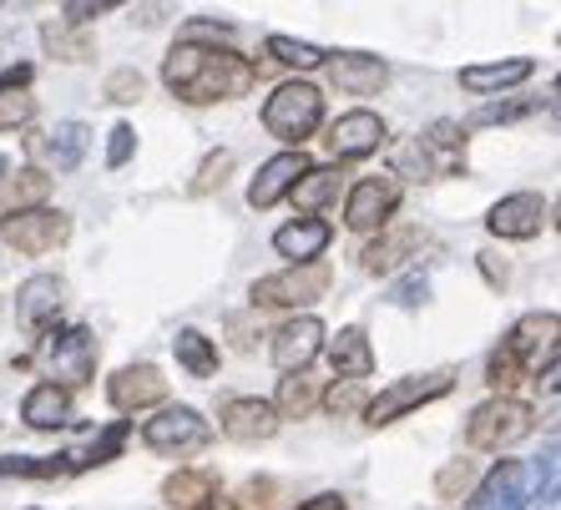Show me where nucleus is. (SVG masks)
<instances>
[{"label":"nucleus","instance_id":"4","mask_svg":"<svg viewBox=\"0 0 561 510\" xmlns=\"http://www.w3.org/2000/svg\"><path fill=\"white\" fill-rule=\"evenodd\" d=\"M324 293H329V268L319 258L294 263L284 274L253 283V303H259V309H309V303H319Z\"/></svg>","mask_w":561,"mask_h":510},{"label":"nucleus","instance_id":"32","mask_svg":"<svg viewBox=\"0 0 561 510\" xmlns=\"http://www.w3.org/2000/svg\"><path fill=\"white\" fill-rule=\"evenodd\" d=\"M71 471H77V455H56V460L11 455V460H0V475H26V480H56V475H71Z\"/></svg>","mask_w":561,"mask_h":510},{"label":"nucleus","instance_id":"20","mask_svg":"<svg viewBox=\"0 0 561 510\" xmlns=\"http://www.w3.org/2000/svg\"><path fill=\"white\" fill-rule=\"evenodd\" d=\"M56 309H61V283L46 278V274L26 278L21 293H15V318H21L26 328H46L56 318Z\"/></svg>","mask_w":561,"mask_h":510},{"label":"nucleus","instance_id":"26","mask_svg":"<svg viewBox=\"0 0 561 510\" xmlns=\"http://www.w3.org/2000/svg\"><path fill=\"white\" fill-rule=\"evenodd\" d=\"M172 353H178V364H183L193 380H208V374H218V344H213L208 334H197V328H178Z\"/></svg>","mask_w":561,"mask_h":510},{"label":"nucleus","instance_id":"21","mask_svg":"<svg viewBox=\"0 0 561 510\" xmlns=\"http://www.w3.org/2000/svg\"><path fill=\"white\" fill-rule=\"evenodd\" d=\"M21 419L31 430H66L71 425V394L61 384H36L26 394V405H21Z\"/></svg>","mask_w":561,"mask_h":510},{"label":"nucleus","instance_id":"47","mask_svg":"<svg viewBox=\"0 0 561 510\" xmlns=\"http://www.w3.org/2000/svg\"><path fill=\"white\" fill-rule=\"evenodd\" d=\"M299 510H350V506H344V496H313V500H304Z\"/></svg>","mask_w":561,"mask_h":510},{"label":"nucleus","instance_id":"40","mask_svg":"<svg viewBox=\"0 0 561 510\" xmlns=\"http://www.w3.org/2000/svg\"><path fill=\"white\" fill-rule=\"evenodd\" d=\"M526 112H531V102H496V106H481V112L470 117V127H496V121H522Z\"/></svg>","mask_w":561,"mask_h":510},{"label":"nucleus","instance_id":"39","mask_svg":"<svg viewBox=\"0 0 561 510\" xmlns=\"http://www.w3.org/2000/svg\"><path fill=\"white\" fill-rule=\"evenodd\" d=\"M233 167V152H213L203 167H197V177H193V193L203 197V193H213V187H222V172Z\"/></svg>","mask_w":561,"mask_h":510},{"label":"nucleus","instance_id":"13","mask_svg":"<svg viewBox=\"0 0 561 510\" xmlns=\"http://www.w3.org/2000/svg\"><path fill=\"white\" fill-rule=\"evenodd\" d=\"M106 399H112V409L131 415V409H147V405H157V399H168V380H162L157 364H127L112 374Z\"/></svg>","mask_w":561,"mask_h":510},{"label":"nucleus","instance_id":"7","mask_svg":"<svg viewBox=\"0 0 561 510\" xmlns=\"http://www.w3.org/2000/svg\"><path fill=\"white\" fill-rule=\"evenodd\" d=\"M46 369H51V384L61 390H81V384H92L96 374V339L92 328H61L46 339Z\"/></svg>","mask_w":561,"mask_h":510},{"label":"nucleus","instance_id":"11","mask_svg":"<svg viewBox=\"0 0 561 510\" xmlns=\"http://www.w3.org/2000/svg\"><path fill=\"white\" fill-rule=\"evenodd\" d=\"M485 228H491L496 237H516V243H526V237H536L541 228H547V197L541 193L501 197L496 208H491V218H485Z\"/></svg>","mask_w":561,"mask_h":510},{"label":"nucleus","instance_id":"22","mask_svg":"<svg viewBox=\"0 0 561 510\" xmlns=\"http://www.w3.org/2000/svg\"><path fill=\"white\" fill-rule=\"evenodd\" d=\"M26 81H31V66H15V71L0 77V131H15L36 117V96L26 92Z\"/></svg>","mask_w":561,"mask_h":510},{"label":"nucleus","instance_id":"45","mask_svg":"<svg viewBox=\"0 0 561 510\" xmlns=\"http://www.w3.org/2000/svg\"><path fill=\"white\" fill-rule=\"evenodd\" d=\"M117 0H66V21H77V26H87L92 15H102V11H112Z\"/></svg>","mask_w":561,"mask_h":510},{"label":"nucleus","instance_id":"16","mask_svg":"<svg viewBox=\"0 0 561 510\" xmlns=\"http://www.w3.org/2000/svg\"><path fill=\"white\" fill-rule=\"evenodd\" d=\"M222 434L238 440V445H259V440H274L278 430V415L268 399H228L222 405Z\"/></svg>","mask_w":561,"mask_h":510},{"label":"nucleus","instance_id":"30","mask_svg":"<svg viewBox=\"0 0 561 510\" xmlns=\"http://www.w3.org/2000/svg\"><path fill=\"white\" fill-rule=\"evenodd\" d=\"M162 496H168L178 510H203L208 500H218L213 496V475L208 471H178L168 485H162Z\"/></svg>","mask_w":561,"mask_h":510},{"label":"nucleus","instance_id":"12","mask_svg":"<svg viewBox=\"0 0 561 510\" xmlns=\"http://www.w3.org/2000/svg\"><path fill=\"white\" fill-rule=\"evenodd\" d=\"M385 121L375 117V112H344L334 127H329V152L340 162H359V158H369V152H379L385 147Z\"/></svg>","mask_w":561,"mask_h":510},{"label":"nucleus","instance_id":"6","mask_svg":"<svg viewBox=\"0 0 561 510\" xmlns=\"http://www.w3.org/2000/svg\"><path fill=\"white\" fill-rule=\"evenodd\" d=\"M440 394H450V374H410V380H394L365 405V425H375V430L379 425H394L400 415L431 405V399H440Z\"/></svg>","mask_w":561,"mask_h":510},{"label":"nucleus","instance_id":"2","mask_svg":"<svg viewBox=\"0 0 561 510\" xmlns=\"http://www.w3.org/2000/svg\"><path fill=\"white\" fill-rule=\"evenodd\" d=\"M319 121H324V92L319 86H309V81H284L268 102H263V127H268V137H278V142L288 147H304L319 131Z\"/></svg>","mask_w":561,"mask_h":510},{"label":"nucleus","instance_id":"38","mask_svg":"<svg viewBox=\"0 0 561 510\" xmlns=\"http://www.w3.org/2000/svg\"><path fill=\"white\" fill-rule=\"evenodd\" d=\"M466 485H470V460H450V465L435 475V496H440V500H456Z\"/></svg>","mask_w":561,"mask_h":510},{"label":"nucleus","instance_id":"29","mask_svg":"<svg viewBox=\"0 0 561 510\" xmlns=\"http://www.w3.org/2000/svg\"><path fill=\"white\" fill-rule=\"evenodd\" d=\"M46 193H51V177L36 167L15 172V177H5L0 183V208L5 212H21V208H36V202H46Z\"/></svg>","mask_w":561,"mask_h":510},{"label":"nucleus","instance_id":"17","mask_svg":"<svg viewBox=\"0 0 561 510\" xmlns=\"http://www.w3.org/2000/svg\"><path fill=\"white\" fill-rule=\"evenodd\" d=\"M506 349L516 353L522 369H541V359H557V314H526L511 328Z\"/></svg>","mask_w":561,"mask_h":510},{"label":"nucleus","instance_id":"42","mask_svg":"<svg viewBox=\"0 0 561 510\" xmlns=\"http://www.w3.org/2000/svg\"><path fill=\"white\" fill-rule=\"evenodd\" d=\"M131 147H137V131H131L127 121H122V127H112V142H106V167H127Z\"/></svg>","mask_w":561,"mask_h":510},{"label":"nucleus","instance_id":"27","mask_svg":"<svg viewBox=\"0 0 561 510\" xmlns=\"http://www.w3.org/2000/svg\"><path fill=\"white\" fill-rule=\"evenodd\" d=\"M340 183H344V172L340 167H309L294 183V202H299V212H319V208H329L334 197H340Z\"/></svg>","mask_w":561,"mask_h":510},{"label":"nucleus","instance_id":"33","mask_svg":"<svg viewBox=\"0 0 561 510\" xmlns=\"http://www.w3.org/2000/svg\"><path fill=\"white\" fill-rule=\"evenodd\" d=\"M420 152H435L440 167H460V152H466V131H460V121H435V127L425 131V142H420Z\"/></svg>","mask_w":561,"mask_h":510},{"label":"nucleus","instance_id":"15","mask_svg":"<svg viewBox=\"0 0 561 510\" xmlns=\"http://www.w3.org/2000/svg\"><path fill=\"white\" fill-rule=\"evenodd\" d=\"M304 172H309V158H304V152H278L274 162L259 167V177H253V187H249V202L259 212H268L274 202H284V197L294 193V183H299Z\"/></svg>","mask_w":561,"mask_h":510},{"label":"nucleus","instance_id":"9","mask_svg":"<svg viewBox=\"0 0 561 510\" xmlns=\"http://www.w3.org/2000/svg\"><path fill=\"white\" fill-rule=\"evenodd\" d=\"M394 208H400V183L394 177H359L350 187V202H344V223L354 233H375V228L390 223Z\"/></svg>","mask_w":561,"mask_h":510},{"label":"nucleus","instance_id":"23","mask_svg":"<svg viewBox=\"0 0 561 510\" xmlns=\"http://www.w3.org/2000/svg\"><path fill=\"white\" fill-rule=\"evenodd\" d=\"M531 71H536V66L526 61V56H516V61H496V66H466V71H460V86H466V92H476V96L506 92V86H522Z\"/></svg>","mask_w":561,"mask_h":510},{"label":"nucleus","instance_id":"1","mask_svg":"<svg viewBox=\"0 0 561 510\" xmlns=\"http://www.w3.org/2000/svg\"><path fill=\"white\" fill-rule=\"evenodd\" d=\"M253 77H259V71H253L249 56L218 51V46H197V40H183V46L162 61V81H168V92L183 96V102H193V106L249 96Z\"/></svg>","mask_w":561,"mask_h":510},{"label":"nucleus","instance_id":"19","mask_svg":"<svg viewBox=\"0 0 561 510\" xmlns=\"http://www.w3.org/2000/svg\"><path fill=\"white\" fill-rule=\"evenodd\" d=\"M329 364L340 380H369L375 374V349H369V334L359 324L340 328L334 339H329Z\"/></svg>","mask_w":561,"mask_h":510},{"label":"nucleus","instance_id":"35","mask_svg":"<svg viewBox=\"0 0 561 510\" xmlns=\"http://www.w3.org/2000/svg\"><path fill=\"white\" fill-rule=\"evenodd\" d=\"M41 40H46V51L61 56V61H87V56H92V36H87V31L46 26V31H41Z\"/></svg>","mask_w":561,"mask_h":510},{"label":"nucleus","instance_id":"36","mask_svg":"<svg viewBox=\"0 0 561 510\" xmlns=\"http://www.w3.org/2000/svg\"><path fill=\"white\" fill-rule=\"evenodd\" d=\"M122 440H127V425H112V430L102 434V440H92V450H87V460H77V471L81 465H106V460H117V450H122Z\"/></svg>","mask_w":561,"mask_h":510},{"label":"nucleus","instance_id":"18","mask_svg":"<svg viewBox=\"0 0 561 510\" xmlns=\"http://www.w3.org/2000/svg\"><path fill=\"white\" fill-rule=\"evenodd\" d=\"M329 77H334V86L350 96H375L385 81H390V66L379 61V56H365V51H344L329 61Z\"/></svg>","mask_w":561,"mask_h":510},{"label":"nucleus","instance_id":"44","mask_svg":"<svg viewBox=\"0 0 561 510\" xmlns=\"http://www.w3.org/2000/svg\"><path fill=\"white\" fill-rule=\"evenodd\" d=\"M106 96H112V102H137V96H142V77H137V71H112V77H106Z\"/></svg>","mask_w":561,"mask_h":510},{"label":"nucleus","instance_id":"43","mask_svg":"<svg viewBox=\"0 0 561 510\" xmlns=\"http://www.w3.org/2000/svg\"><path fill=\"white\" fill-rule=\"evenodd\" d=\"M431 299V283L420 274H410V278H400V283L390 288V303H400V309H415V303H425Z\"/></svg>","mask_w":561,"mask_h":510},{"label":"nucleus","instance_id":"25","mask_svg":"<svg viewBox=\"0 0 561 510\" xmlns=\"http://www.w3.org/2000/svg\"><path fill=\"white\" fill-rule=\"evenodd\" d=\"M92 147V127L87 121H56L51 127V142H46V158H51L56 172H77L81 158Z\"/></svg>","mask_w":561,"mask_h":510},{"label":"nucleus","instance_id":"3","mask_svg":"<svg viewBox=\"0 0 561 510\" xmlns=\"http://www.w3.org/2000/svg\"><path fill=\"white\" fill-rule=\"evenodd\" d=\"M531 430H536L531 405L511 399V394H496V399H485V405L470 415L466 440H470V450H496V455H501V450L522 445Z\"/></svg>","mask_w":561,"mask_h":510},{"label":"nucleus","instance_id":"28","mask_svg":"<svg viewBox=\"0 0 561 510\" xmlns=\"http://www.w3.org/2000/svg\"><path fill=\"white\" fill-rule=\"evenodd\" d=\"M415 243H420V228H394V233L375 237V243L365 248V268H369V274H394Z\"/></svg>","mask_w":561,"mask_h":510},{"label":"nucleus","instance_id":"46","mask_svg":"<svg viewBox=\"0 0 561 510\" xmlns=\"http://www.w3.org/2000/svg\"><path fill=\"white\" fill-rule=\"evenodd\" d=\"M203 36H228V26H213V21H193V26H183V40H203Z\"/></svg>","mask_w":561,"mask_h":510},{"label":"nucleus","instance_id":"14","mask_svg":"<svg viewBox=\"0 0 561 510\" xmlns=\"http://www.w3.org/2000/svg\"><path fill=\"white\" fill-rule=\"evenodd\" d=\"M319 349H324V324H319L313 314L288 318V324L274 334V364L284 369V374H294V369H309Z\"/></svg>","mask_w":561,"mask_h":510},{"label":"nucleus","instance_id":"34","mask_svg":"<svg viewBox=\"0 0 561 510\" xmlns=\"http://www.w3.org/2000/svg\"><path fill=\"white\" fill-rule=\"evenodd\" d=\"M268 56L284 66H299V71H313V66H324L329 51H319L309 40H294V36H268Z\"/></svg>","mask_w":561,"mask_h":510},{"label":"nucleus","instance_id":"5","mask_svg":"<svg viewBox=\"0 0 561 510\" xmlns=\"http://www.w3.org/2000/svg\"><path fill=\"white\" fill-rule=\"evenodd\" d=\"M208 440H213V425L197 415L193 405H172L142 425V445L157 450V455H193V450H203Z\"/></svg>","mask_w":561,"mask_h":510},{"label":"nucleus","instance_id":"10","mask_svg":"<svg viewBox=\"0 0 561 510\" xmlns=\"http://www.w3.org/2000/svg\"><path fill=\"white\" fill-rule=\"evenodd\" d=\"M526 500H531V471L522 460H501L496 471L476 485L470 510H526Z\"/></svg>","mask_w":561,"mask_h":510},{"label":"nucleus","instance_id":"37","mask_svg":"<svg viewBox=\"0 0 561 510\" xmlns=\"http://www.w3.org/2000/svg\"><path fill=\"white\" fill-rule=\"evenodd\" d=\"M485 374H491V384H496V390H501V394H506V390H511V384L522 380V364H516V353H511V349H506V344H501V349H496V353H491V364H485Z\"/></svg>","mask_w":561,"mask_h":510},{"label":"nucleus","instance_id":"48","mask_svg":"<svg viewBox=\"0 0 561 510\" xmlns=\"http://www.w3.org/2000/svg\"><path fill=\"white\" fill-rule=\"evenodd\" d=\"M5 167H11V162H5V158H0V177H5Z\"/></svg>","mask_w":561,"mask_h":510},{"label":"nucleus","instance_id":"41","mask_svg":"<svg viewBox=\"0 0 561 510\" xmlns=\"http://www.w3.org/2000/svg\"><path fill=\"white\" fill-rule=\"evenodd\" d=\"M359 405H365L359 380H344V384H334V390L324 394V409H329V415H350V409H359Z\"/></svg>","mask_w":561,"mask_h":510},{"label":"nucleus","instance_id":"8","mask_svg":"<svg viewBox=\"0 0 561 510\" xmlns=\"http://www.w3.org/2000/svg\"><path fill=\"white\" fill-rule=\"evenodd\" d=\"M66 233H71L66 212H51V208H21L0 218V243H11L15 253H31V258L61 248Z\"/></svg>","mask_w":561,"mask_h":510},{"label":"nucleus","instance_id":"24","mask_svg":"<svg viewBox=\"0 0 561 510\" xmlns=\"http://www.w3.org/2000/svg\"><path fill=\"white\" fill-rule=\"evenodd\" d=\"M274 248L284 253V258L294 263H313L319 253L329 248V223H319V218H304V223H288L274 233Z\"/></svg>","mask_w":561,"mask_h":510},{"label":"nucleus","instance_id":"31","mask_svg":"<svg viewBox=\"0 0 561 510\" xmlns=\"http://www.w3.org/2000/svg\"><path fill=\"white\" fill-rule=\"evenodd\" d=\"M313 405H319V390H313V380H304V369L278 380V405H274L278 419H304Z\"/></svg>","mask_w":561,"mask_h":510}]
</instances>
